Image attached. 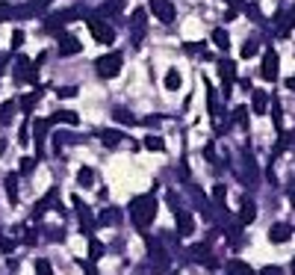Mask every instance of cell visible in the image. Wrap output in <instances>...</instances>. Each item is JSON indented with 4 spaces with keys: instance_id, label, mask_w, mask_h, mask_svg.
Listing matches in <instances>:
<instances>
[{
    "instance_id": "cell-1",
    "label": "cell",
    "mask_w": 295,
    "mask_h": 275,
    "mask_svg": "<svg viewBox=\"0 0 295 275\" xmlns=\"http://www.w3.org/2000/svg\"><path fill=\"white\" fill-rule=\"evenodd\" d=\"M130 216H133V225L136 228L151 225L153 216H156V201H153V195H139V198H133V204H130Z\"/></svg>"
},
{
    "instance_id": "cell-2",
    "label": "cell",
    "mask_w": 295,
    "mask_h": 275,
    "mask_svg": "<svg viewBox=\"0 0 295 275\" xmlns=\"http://www.w3.org/2000/svg\"><path fill=\"white\" fill-rule=\"evenodd\" d=\"M86 24H89V33L94 36V42H101V45H109L112 39H115V33H112V24H106V21H101V18H86Z\"/></svg>"
},
{
    "instance_id": "cell-3",
    "label": "cell",
    "mask_w": 295,
    "mask_h": 275,
    "mask_svg": "<svg viewBox=\"0 0 295 275\" xmlns=\"http://www.w3.org/2000/svg\"><path fill=\"white\" fill-rule=\"evenodd\" d=\"M118 71H121V53L118 50H112V53H106V57L97 60V74L101 77H115Z\"/></svg>"
},
{
    "instance_id": "cell-4",
    "label": "cell",
    "mask_w": 295,
    "mask_h": 275,
    "mask_svg": "<svg viewBox=\"0 0 295 275\" xmlns=\"http://www.w3.org/2000/svg\"><path fill=\"white\" fill-rule=\"evenodd\" d=\"M278 71H281V60H278V50H266L263 57V77L266 80H278Z\"/></svg>"
},
{
    "instance_id": "cell-5",
    "label": "cell",
    "mask_w": 295,
    "mask_h": 275,
    "mask_svg": "<svg viewBox=\"0 0 295 275\" xmlns=\"http://www.w3.org/2000/svg\"><path fill=\"white\" fill-rule=\"evenodd\" d=\"M151 12L163 21V24H171L174 21V6L171 0H151Z\"/></svg>"
},
{
    "instance_id": "cell-6",
    "label": "cell",
    "mask_w": 295,
    "mask_h": 275,
    "mask_svg": "<svg viewBox=\"0 0 295 275\" xmlns=\"http://www.w3.org/2000/svg\"><path fill=\"white\" fill-rule=\"evenodd\" d=\"M219 77H222L224 86H227L224 92H230V83L236 80V62H230V60H222V62H219Z\"/></svg>"
},
{
    "instance_id": "cell-7",
    "label": "cell",
    "mask_w": 295,
    "mask_h": 275,
    "mask_svg": "<svg viewBox=\"0 0 295 275\" xmlns=\"http://www.w3.org/2000/svg\"><path fill=\"white\" fill-rule=\"evenodd\" d=\"M289 237H292V228L283 225V222H278V225L269 228V240H271V243H286Z\"/></svg>"
},
{
    "instance_id": "cell-8",
    "label": "cell",
    "mask_w": 295,
    "mask_h": 275,
    "mask_svg": "<svg viewBox=\"0 0 295 275\" xmlns=\"http://www.w3.org/2000/svg\"><path fill=\"white\" fill-rule=\"evenodd\" d=\"M59 50H62V57H71V53H80L83 45L74 36H62L59 39Z\"/></svg>"
},
{
    "instance_id": "cell-9",
    "label": "cell",
    "mask_w": 295,
    "mask_h": 275,
    "mask_svg": "<svg viewBox=\"0 0 295 275\" xmlns=\"http://www.w3.org/2000/svg\"><path fill=\"white\" fill-rule=\"evenodd\" d=\"M74 207H77V213H80V222H83V234H86V237H89V234H92V216H89V210H86V207H83V201L80 198H74Z\"/></svg>"
},
{
    "instance_id": "cell-10",
    "label": "cell",
    "mask_w": 295,
    "mask_h": 275,
    "mask_svg": "<svg viewBox=\"0 0 295 275\" xmlns=\"http://www.w3.org/2000/svg\"><path fill=\"white\" fill-rule=\"evenodd\" d=\"M254 219H257V207H254V201H242V210H239V222H242V225H251V222H254Z\"/></svg>"
},
{
    "instance_id": "cell-11",
    "label": "cell",
    "mask_w": 295,
    "mask_h": 275,
    "mask_svg": "<svg viewBox=\"0 0 295 275\" xmlns=\"http://www.w3.org/2000/svg\"><path fill=\"white\" fill-rule=\"evenodd\" d=\"M177 231H180L183 237L192 234V216H189V213H180V210H177Z\"/></svg>"
},
{
    "instance_id": "cell-12",
    "label": "cell",
    "mask_w": 295,
    "mask_h": 275,
    "mask_svg": "<svg viewBox=\"0 0 295 275\" xmlns=\"http://www.w3.org/2000/svg\"><path fill=\"white\" fill-rule=\"evenodd\" d=\"M6 195L12 204L18 201V175H6Z\"/></svg>"
},
{
    "instance_id": "cell-13",
    "label": "cell",
    "mask_w": 295,
    "mask_h": 275,
    "mask_svg": "<svg viewBox=\"0 0 295 275\" xmlns=\"http://www.w3.org/2000/svg\"><path fill=\"white\" fill-rule=\"evenodd\" d=\"M212 42H215V48H219V50H227V48H230V42H227V33H224L222 27H219V30H212Z\"/></svg>"
},
{
    "instance_id": "cell-14",
    "label": "cell",
    "mask_w": 295,
    "mask_h": 275,
    "mask_svg": "<svg viewBox=\"0 0 295 275\" xmlns=\"http://www.w3.org/2000/svg\"><path fill=\"white\" fill-rule=\"evenodd\" d=\"M12 113H15V101H6V104L0 107V124H9V121H12Z\"/></svg>"
},
{
    "instance_id": "cell-15",
    "label": "cell",
    "mask_w": 295,
    "mask_h": 275,
    "mask_svg": "<svg viewBox=\"0 0 295 275\" xmlns=\"http://www.w3.org/2000/svg\"><path fill=\"white\" fill-rule=\"evenodd\" d=\"M230 272L233 275H254V269H251L248 263H242V261H230Z\"/></svg>"
},
{
    "instance_id": "cell-16",
    "label": "cell",
    "mask_w": 295,
    "mask_h": 275,
    "mask_svg": "<svg viewBox=\"0 0 295 275\" xmlns=\"http://www.w3.org/2000/svg\"><path fill=\"white\" fill-rule=\"evenodd\" d=\"M165 89H180V71L177 68H171L165 74Z\"/></svg>"
},
{
    "instance_id": "cell-17",
    "label": "cell",
    "mask_w": 295,
    "mask_h": 275,
    "mask_svg": "<svg viewBox=\"0 0 295 275\" xmlns=\"http://www.w3.org/2000/svg\"><path fill=\"white\" fill-rule=\"evenodd\" d=\"M77 180H80V187H92V184H94V172H92V169H80V172H77Z\"/></svg>"
},
{
    "instance_id": "cell-18",
    "label": "cell",
    "mask_w": 295,
    "mask_h": 275,
    "mask_svg": "<svg viewBox=\"0 0 295 275\" xmlns=\"http://www.w3.org/2000/svg\"><path fill=\"white\" fill-rule=\"evenodd\" d=\"M260 113H266V95L254 89V116H260Z\"/></svg>"
},
{
    "instance_id": "cell-19",
    "label": "cell",
    "mask_w": 295,
    "mask_h": 275,
    "mask_svg": "<svg viewBox=\"0 0 295 275\" xmlns=\"http://www.w3.org/2000/svg\"><path fill=\"white\" fill-rule=\"evenodd\" d=\"M38 95H42V89H38V92H33V95H24V98H21V109H24V113H30V109L35 107Z\"/></svg>"
},
{
    "instance_id": "cell-20",
    "label": "cell",
    "mask_w": 295,
    "mask_h": 275,
    "mask_svg": "<svg viewBox=\"0 0 295 275\" xmlns=\"http://www.w3.org/2000/svg\"><path fill=\"white\" fill-rule=\"evenodd\" d=\"M192 258L198 263H207L210 261V249H207V246H195V249H192Z\"/></svg>"
},
{
    "instance_id": "cell-21",
    "label": "cell",
    "mask_w": 295,
    "mask_h": 275,
    "mask_svg": "<svg viewBox=\"0 0 295 275\" xmlns=\"http://www.w3.org/2000/svg\"><path fill=\"white\" fill-rule=\"evenodd\" d=\"M101 139H104V145H118L121 142V133L118 131H104L101 133Z\"/></svg>"
},
{
    "instance_id": "cell-22",
    "label": "cell",
    "mask_w": 295,
    "mask_h": 275,
    "mask_svg": "<svg viewBox=\"0 0 295 275\" xmlns=\"http://www.w3.org/2000/svg\"><path fill=\"white\" fill-rule=\"evenodd\" d=\"M89 251H92L89 258H92V261H97V258L104 254V246H101V243H97V240H94V237H89Z\"/></svg>"
},
{
    "instance_id": "cell-23",
    "label": "cell",
    "mask_w": 295,
    "mask_h": 275,
    "mask_svg": "<svg viewBox=\"0 0 295 275\" xmlns=\"http://www.w3.org/2000/svg\"><path fill=\"white\" fill-rule=\"evenodd\" d=\"M53 121H65V124H77V121H80V116H77V113H56V116H53Z\"/></svg>"
},
{
    "instance_id": "cell-24",
    "label": "cell",
    "mask_w": 295,
    "mask_h": 275,
    "mask_svg": "<svg viewBox=\"0 0 295 275\" xmlns=\"http://www.w3.org/2000/svg\"><path fill=\"white\" fill-rule=\"evenodd\" d=\"M145 148H148V151H163V139H160V136H148V139H145Z\"/></svg>"
},
{
    "instance_id": "cell-25",
    "label": "cell",
    "mask_w": 295,
    "mask_h": 275,
    "mask_svg": "<svg viewBox=\"0 0 295 275\" xmlns=\"http://www.w3.org/2000/svg\"><path fill=\"white\" fill-rule=\"evenodd\" d=\"M112 116H115V119L121 121V124H133V121H136V119H133V116H130V113H127V109H115Z\"/></svg>"
},
{
    "instance_id": "cell-26",
    "label": "cell",
    "mask_w": 295,
    "mask_h": 275,
    "mask_svg": "<svg viewBox=\"0 0 295 275\" xmlns=\"http://www.w3.org/2000/svg\"><path fill=\"white\" fill-rule=\"evenodd\" d=\"M233 119H236V124H245V121H248V109L245 107H236L233 109Z\"/></svg>"
},
{
    "instance_id": "cell-27",
    "label": "cell",
    "mask_w": 295,
    "mask_h": 275,
    "mask_svg": "<svg viewBox=\"0 0 295 275\" xmlns=\"http://www.w3.org/2000/svg\"><path fill=\"white\" fill-rule=\"evenodd\" d=\"M257 42H245V45H242V57H254V53H257Z\"/></svg>"
},
{
    "instance_id": "cell-28",
    "label": "cell",
    "mask_w": 295,
    "mask_h": 275,
    "mask_svg": "<svg viewBox=\"0 0 295 275\" xmlns=\"http://www.w3.org/2000/svg\"><path fill=\"white\" fill-rule=\"evenodd\" d=\"M35 275H53L50 263H47V261H38V266H35Z\"/></svg>"
},
{
    "instance_id": "cell-29",
    "label": "cell",
    "mask_w": 295,
    "mask_h": 275,
    "mask_svg": "<svg viewBox=\"0 0 295 275\" xmlns=\"http://www.w3.org/2000/svg\"><path fill=\"white\" fill-rule=\"evenodd\" d=\"M21 45H24V33H21V30H15V33H12V48L18 50Z\"/></svg>"
},
{
    "instance_id": "cell-30",
    "label": "cell",
    "mask_w": 295,
    "mask_h": 275,
    "mask_svg": "<svg viewBox=\"0 0 295 275\" xmlns=\"http://www.w3.org/2000/svg\"><path fill=\"white\" fill-rule=\"evenodd\" d=\"M260 275H283V269H281V266H263Z\"/></svg>"
},
{
    "instance_id": "cell-31",
    "label": "cell",
    "mask_w": 295,
    "mask_h": 275,
    "mask_svg": "<svg viewBox=\"0 0 295 275\" xmlns=\"http://www.w3.org/2000/svg\"><path fill=\"white\" fill-rule=\"evenodd\" d=\"M74 95H77L74 86H62V89H59V98H74Z\"/></svg>"
},
{
    "instance_id": "cell-32",
    "label": "cell",
    "mask_w": 295,
    "mask_h": 275,
    "mask_svg": "<svg viewBox=\"0 0 295 275\" xmlns=\"http://www.w3.org/2000/svg\"><path fill=\"white\" fill-rule=\"evenodd\" d=\"M33 166H35V160L33 157H24V163H21V172L27 175V172H33Z\"/></svg>"
},
{
    "instance_id": "cell-33",
    "label": "cell",
    "mask_w": 295,
    "mask_h": 275,
    "mask_svg": "<svg viewBox=\"0 0 295 275\" xmlns=\"http://www.w3.org/2000/svg\"><path fill=\"white\" fill-rule=\"evenodd\" d=\"M101 222H106V225H109V222H118V213L115 210H106V213L101 216Z\"/></svg>"
},
{
    "instance_id": "cell-34",
    "label": "cell",
    "mask_w": 295,
    "mask_h": 275,
    "mask_svg": "<svg viewBox=\"0 0 295 275\" xmlns=\"http://www.w3.org/2000/svg\"><path fill=\"white\" fill-rule=\"evenodd\" d=\"M9 15H12V6L9 3H0V21H6Z\"/></svg>"
},
{
    "instance_id": "cell-35",
    "label": "cell",
    "mask_w": 295,
    "mask_h": 275,
    "mask_svg": "<svg viewBox=\"0 0 295 275\" xmlns=\"http://www.w3.org/2000/svg\"><path fill=\"white\" fill-rule=\"evenodd\" d=\"M271 119H274V124H281V104H278V101H274V109H271Z\"/></svg>"
},
{
    "instance_id": "cell-36",
    "label": "cell",
    "mask_w": 295,
    "mask_h": 275,
    "mask_svg": "<svg viewBox=\"0 0 295 275\" xmlns=\"http://www.w3.org/2000/svg\"><path fill=\"white\" fill-rule=\"evenodd\" d=\"M212 195H215V198H219V201H224V195H227V190H224L222 184H219V187H215V190H212Z\"/></svg>"
},
{
    "instance_id": "cell-37",
    "label": "cell",
    "mask_w": 295,
    "mask_h": 275,
    "mask_svg": "<svg viewBox=\"0 0 295 275\" xmlns=\"http://www.w3.org/2000/svg\"><path fill=\"white\" fill-rule=\"evenodd\" d=\"M0 249H3V251H12V249H15V246H12L9 240H0Z\"/></svg>"
},
{
    "instance_id": "cell-38",
    "label": "cell",
    "mask_w": 295,
    "mask_h": 275,
    "mask_svg": "<svg viewBox=\"0 0 295 275\" xmlns=\"http://www.w3.org/2000/svg\"><path fill=\"white\" fill-rule=\"evenodd\" d=\"M286 86H289V89H295V77H289V80H286Z\"/></svg>"
},
{
    "instance_id": "cell-39",
    "label": "cell",
    "mask_w": 295,
    "mask_h": 275,
    "mask_svg": "<svg viewBox=\"0 0 295 275\" xmlns=\"http://www.w3.org/2000/svg\"><path fill=\"white\" fill-rule=\"evenodd\" d=\"M3 151H6V142H3V139H0V154H3Z\"/></svg>"
},
{
    "instance_id": "cell-40",
    "label": "cell",
    "mask_w": 295,
    "mask_h": 275,
    "mask_svg": "<svg viewBox=\"0 0 295 275\" xmlns=\"http://www.w3.org/2000/svg\"><path fill=\"white\" fill-rule=\"evenodd\" d=\"M33 3H50V0H33Z\"/></svg>"
},
{
    "instance_id": "cell-41",
    "label": "cell",
    "mask_w": 295,
    "mask_h": 275,
    "mask_svg": "<svg viewBox=\"0 0 295 275\" xmlns=\"http://www.w3.org/2000/svg\"><path fill=\"white\" fill-rule=\"evenodd\" d=\"M292 272H295V261H292Z\"/></svg>"
}]
</instances>
